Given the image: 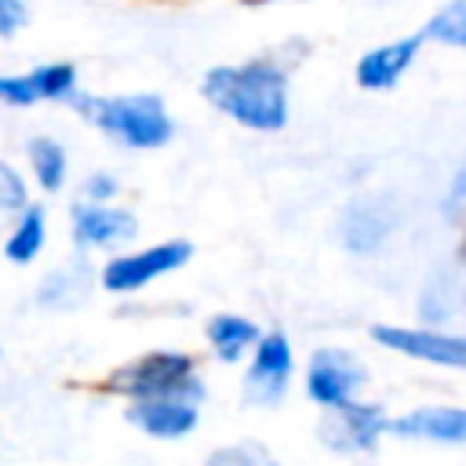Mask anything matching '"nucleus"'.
<instances>
[{
	"label": "nucleus",
	"instance_id": "nucleus-1",
	"mask_svg": "<svg viewBox=\"0 0 466 466\" xmlns=\"http://www.w3.org/2000/svg\"><path fill=\"white\" fill-rule=\"evenodd\" d=\"M200 95L240 127L280 131L288 124V73L269 58L211 66L200 80Z\"/></svg>",
	"mask_w": 466,
	"mask_h": 466
},
{
	"label": "nucleus",
	"instance_id": "nucleus-2",
	"mask_svg": "<svg viewBox=\"0 0 466 466\" xmlns=\"http://www.w3.org/2000/svg\"><path fill=\"white\" fill-rule=\"evenodd\" d=\"M69 106L127 149H160L175 135V120L160 95H73Z\"/></svg>",
	"mask_w": 466,
	"mask_h": 466
},
{
	"label": "nucleus",
	"instance_id": "nucleus-3",
	"mask_svg": "<svg viewBox=\"0 0 466 466\" xmlns=\"http://www.w3.org/2000/svg\"><path fill=\"white\" fill-rule=\"evenodd\" d=\"M109 390L124 393L131 400H138V397H164V393H178V397H189V400L204 397V386L193 379V357L171 353V350L146 353V357L124 364L120 371L109 375Z\"/></svg>",
	"mask_w": 466,
	"mask_h": 466
},
{
	"label": "nucleus",
	"instance_id": "nucleus-4",
	"mask_svg": "<svg viewBox=\"0 0 466 466\" xmlns=\"http://www.w3.org/2000/svg\"><path fill=\"white\" fill-rule=\"evenodd\" d=\"M189 255H193L189 240H167V244H157V248H146V251H135V255H116L102 269V288L116 291V295L120 291H138L149 280L186 266Z\"/></svg>",
	"mask_w": 466,
	"mask_h": 466
},
{
	"label": "nucleus",
	"instance_id": "nucleus-5",
	"mask_svg": "<svg viewBox=\"0 0 466 466\" xmlns=\"http://www.w3.org/2000/svg\"><path fill=\"white\" fill-rule=\"evenodd\" d=\"M364 368L357 357L342 350H317L306 371V393L320 408H335L342 400H353V393L364 386Z\"/></svg>",
	"mask_w": 466,
	"mask_h": 466
},
{
	"label": "nucleus",
	"instance_id": "nucleus-6",
	"mask_svg": "<svg viewBox=\"0 0 466 466\" xmlns=\"http://www.w3.org/2000/svg\"><path fill=\"white\" fill-rule=\"evenodd\" d=\"M371 339L382 342L393 353L430 360V364H448V368H466V339L462 335H437V331H419V328H390L375 324Z\"/></svg>",
	"mask_w": 466,
	"mask_h": 466
},
{
	"label": "nucleus",
	"instance_id": "nucleus-7",
	"mask_svg": "<svg viewBox=\"0 0 466 466\" xmlns=\"http://www.w3.org/2000/svg\"><path fill=\"white\" fill-rule=\"evenodd\" d=\"M422 44H426V36L411 33V36H400V40H390V44H379V47L364 51L357 69H353L357 87H364V91H390V87H397L400 76L419 58Z\"/></svg>",
	"mask_w": 466,
	"mask_h": 466
},
{
	"label": "nucleus",
	"instance_id": "nucleus-8",
	"mask_svg": "<svg viewBox=\"0 0 466 466\" xmlns=\"http://www.w3.org/2000/svg\"><path fill=\"white\" fill-rule=\"evenodd\" d=\"M127 422L157 441H178L197 426V400L164 393V397H138L127 408Z\"/></svg>",
	"mask_w": 466,
	"mask_h": 466
},
{
	"label": "nucleus",
	"instance_id": "nucleus-9",
	"mask_svg": "<svg viewBox=\"0 0 466 466\" xmlns=\"http://www.w3.org/2000/svg\"><path fill=\"white\" fill-rule=\"evenodd\" d=\"M390 422L382 419V411L375 404H357V400H342L331 408L320 437L324 444H331L335 451H364L375 444V437L386 430Z\"/></svg>",
	"mask_w": 466,
	"mask_h": 466
},
{
	"label": "nucleus",
	"instance_id": "nucleus-10",
	"mask_svg": "<svg viewBox=\"0 0 466 466\" xmlns=\"http://www.w3.org/2000/svg\"><path fill=\"white\" fill-rule=\"evenodd\" d=\"M291 375V342L280 331H269L258 339L255 360L248 368V397L255 404H273L280 400L284 386Z\"/></svg>",
	"mask_w": 466,
	"mask_h": 466
},
{
	"label": "nucleus",
	"instance_id": "nucleus-11",
	"mask_svg": "<svg viewBox=\"0 0 466 466\" xmlns=\"http://www.w3.org/2000/svg\"><path fill=\"white\" fill-rule=\"evenodd\" d=\"M138 233V222L124 208H109L98 200L73 208V240L80 248H109L120 240H131Z\"/></svg>",
	"mask_w": 466,
	"mask_h": 466
},
{
	"label": "nucleus",
	"instance_id": "nucleus-12",
	"mask_svg": "<svg viewBox=\"0 0 466 466\" xmlns=\"http://www.w3.org/2000/svg\"><path fill=\"white\" fill-rule=\"evenodd\" d=\"M393 226H397V208L386 197H360L342 215V244L350 251H371L390 237Z\"/></svg>",
	"mask_w": 466,
	"mask_h": 466
},
{
	"label": "nucleus",
	"instance_id": "nucleus-13",
	"mask_svg": "<svg viewBox=\"0 0 466 466\" xmlns=\"http://www.w3.org/2000/svg\"><path fill=\"white\" fill-rule=\"evenodd\" d=\"M397 437H419L437 444H466V408H419L390 422Z\"/></svg>",
	"mask_w": 466,
	"mask_h": 466
},
{
	"label": "nucleus",
	"instance_id": "nucleus-14",
	"mask_svg": "<svg viewBox=\"0 0 466 466\" xmlns=\"http://www.w3.org/2000/svg\"><path fill=\"white\" fill-rule=\"evenodd\" d=\"M44 240H47V215H44L40 204H29V208H22L15 229L7 233V240H4V255H7V262L25 266V262H33V258L40 255Z\"/></svg>",
	"mask_w": 466,
	"mask_h": 466
},
{
	"label": "nucleus",
	"instance_id": "nucleus-15",
	"mask_svg": "<svg viewBox=\"0 0 466 466\" xmlns=\"http://www.w3.org/2000/svg\"><path fill=\"white\" fill-rule=\"evenodd\" d=\"M25 153H29V167H33V175H36V186H40L44 193H58V189L66 186V171H69L62 142H55V138H47V135H36V138H29Z\"/></svg>",
	"mask_w": 466,
	"mask_h": 466
},
{
	"label": "nucleus",
	"instance_id": "nucleus-16",
	"mask_svg": "<svg viewBox=\"0 0 466 466\" xmlns=\"http://www.w3.org/2000/svg\"><path fill=\"white\" fill-rule=\"evenodd\" d=\"M208 339H211V346H215L218 360L233 364V360H240L244 346L258 342V328H255L251 320H244V317L218 313V317H211V324H208Z\"/></svg>",
	"mask_w": 466,
	"mask_h": 466
},
{
	"label": "nucleus",
	"instance_id": "nucleus-17",
	"mask_svg": "<svg viewBox=\"0 0 466 466\" xmlns=\"http://www.w3.org/2000/svg\"><path fill=\"white\" fill-rule=\"evenodd\" d=\"M29 84L40 102H66L76 95V66L73 62H44L29 69Z\"/></svg>",
	"mask_w": 466,
	"mask_h": 466
},
{
	"label": "nucleus",
	"instance_id": "nucleus-18",
	"mask_svg": "<svg viewBox=\"0 0 466 466\" xmlns=\"http://www.w3.org/2000/svg\"><path fill=\"white\" fill-rule=\"evenodd\" d=\"M426 40H437V44H451V47H466V0H451L448 7H441L426 29H422Z\"/></svg>",
	"mask_w": 466,
	"mask_h": 466
},
{
	"label": "nucleus",
	"instance_id": "nucleus-19",
	"mask_svg": "<svg viewBox=\"0 0 466 466\" xmlns=\"http://www.w3.org/2000/svg\"><path fill=\"white\" fill-rule=\"evenodd\" d=\"M204 466H277V459L269 455V448H262L255 441H240V444L215 448Z\"/></svg>",
	"mask_w": 466,
	"mask_h": 466
},
{
	"label": "nucleus",
	"instance_id": "nucleus-20",
	"mask_svg": "<svg viewBox=\"0 0 466 466\" xmlns=\"http://www.w3.org/2000/svg\"><path fill=\"white\" fill-rule=\"evenodd\" d=\"M0 102L15 106V109H29L36 106V91L29 84V73H0Z\"/></svg>",
	"mask_w": 466,
	"mask_h": 466
},
{
	"label": "nucleus",
	"instance_id": "nucleus-21",
	"mask_svg": "<svg viewBox=\"0 0 466 466\" xmlns=\"http://www.w3.org/2000/svg\"><path fill=\"white\" fill-rule=\"evenodd\" d=\"M22 208H29V189L11 164H0V211H22Z\"/></svg>",
	"mask_w": 466,
	"mask_h": 466
},
{
	"label": "nucleus",
	"instance_id": "nucleus-22",
	"mask_svg": "<svg viewBox=\"0 0 466 466\" xmlns=\"http://www.w3.org/2000/svg\"><path fill=\"white\" fill-rule=\"evenodd\" d=\"M29 25V7L25 0H0V40L18 36Z\"/></svg>",
	"mask_w": 466,
	"mask_h": 466
},
{
	"label": "nucleus",
	"instance_id": "nucleus-23",
	"mask_svg": "<svg viewBox=\"0 0 466 466\" xmlns=\"http://www.w3.org/2000/svg\"><path fill=\"white\" fill-rule=\"evenodd\" d=\"M84 193H87V200L106 204V200H113V197H116V178H113V175H106V171H98V175H91V178L84 182Z\"/></svg>",
	"mask_w": 466,
	"mask_h": 466
},
{
	"label": "nucleus",
	"instance_id": "nucleus-24",
	"mask_svg": "<svg viewBox=\"0 0 466 466\" xmlns=\"http://www.w3.org/2000/svg\"><path fill=\"white\" fill-rule=\"evenodd\" d=\"M455 204H466V167L455 171L451 189H448V208H455Z\"/></svg>",
	"mask_w": 466,
	"mask_h": 466
},
{
	"label": "nucleus",
	"instance_id": "nucleus-25",
	"mask_svg": "<svg viewBox=\"0 0 466 466\" xmlns=\"http://www.w3.org/2000/svg\"><path fill=\"white\" fill-rule=\"evenodd\" d=\"M240 4H248V7H258V4H269V0H240Z\"/></svg>",
	"mask_w": 466,
	"mask_h": 466
},
{
	"label": "nucleus",
	"instance_id": "nucleus-26",
	"mask_svg": "<svg viewBox=\"0 0 466 466\" xmlns=\"http://www.w3.org/2000/svg\"><path fill=\"white\" fill-rule=\"evenodd\" d=\"M459 255H462V258H466V240H462V248H459Z\"/></svg>",
	"mask_w": 466,
	"mask_h": 466
}]
</instances>
